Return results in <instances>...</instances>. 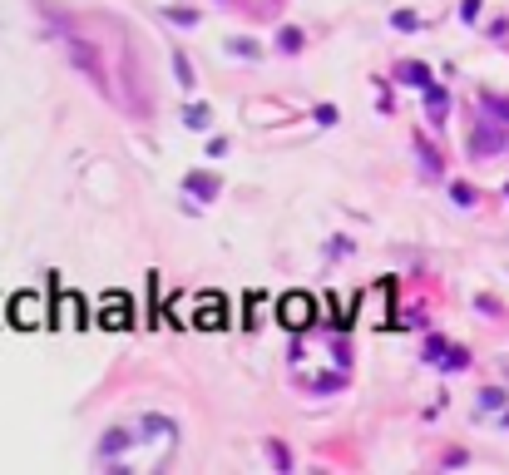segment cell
<instances>
[{
    "label": "cell",
    "mask_w": 509,
    "mask_h": 475,
    "mask_svg": "<svg viewBox=\"0 0 509 475\" xmlns=\"http://www.w3.org/2000/svg\"><path fill=\"white\" fill-rule=\"evenodd\" d=\"M188 188H193V193H218V183H213V179H188Z\"/></svg>",
    "instance_id": "6da1fadb"
},
{
    "label": "cell",
    "mask_w": 509,
    "mask_h": 475,
    "mask_svg": "<svg viewBox=\"0 0 509 475\" xmlns=\"http://www.w3.org/2000/svg\"><path fill=\"white\" fill-rule=\"evenodd\" d=\"M174 65H178V84H193V70H188V60H183V55H178V60H174Z\"/></svg>",
    "instance_id": "7a4b0ae2"
},
{
    "label": "cell",
    "mask_w": 509,
    "mask_h": 475,
    "mask_svg": "<svg viewBox=\"0 0 509 475\" xmlns=\"http://www.w3.org/2000/svg\"><path fill=\"white\" fill-rule=\"evenodd\" d=\"M406 80L411 84H425V65H406Z\"/></svg>",
    "instance_id": "3957f363"
}]
</instances>
